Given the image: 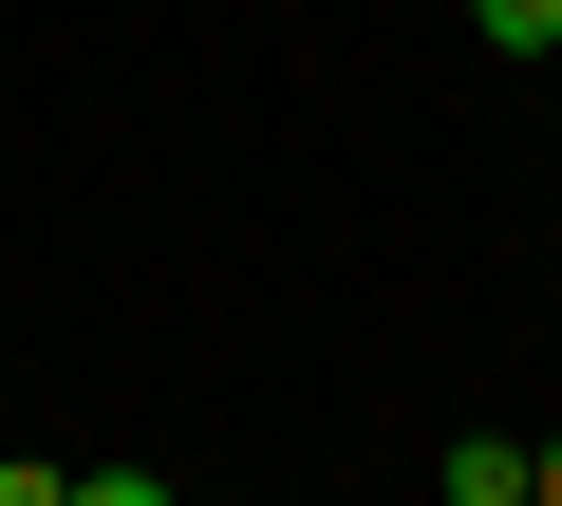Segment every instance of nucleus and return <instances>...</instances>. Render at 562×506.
Returning <instances> with one entry per match:
<instances>
[{"label": "nucleus", "instance_id": "nucleus-1", "mask_svg": "<svg viewBox=\"0 0 562 506\" xmlns=\"http://www.w3.org/2000/svg\"><path fill=\"white\" fill-rule=\"evenodd\" d=\"M431 487H450V506H525V450H506V431H450V469H431Z\"/></svg>", "mask_w": 562, "mask_h": 506}, {"label": "nucleus", "instance_id": "nucleus-2", "mask_svg": "<svg viewBox=\"0 0 562 506\" xmlns=\"http://www.w3.org/2000/svg\"><path fill=\"white\" fill-rule=\"evenodd\" d=\"M469 38L487 57H562V0H469Z\"/></svg>", "mask_w": 562, "mask_h": 506}, {"label": "nucleus", "instance_id": "nucleus-3", "mask_svg": "<svg viewBox=\"0 0 562 506\" xmlns=\"http://www.w3.org/2000/svg\"><path fill=\"white\" fill-rule=\"evenodd\" d=\"M0 506H76V469H0Z\"/></svg>", "mask_w": 562, "mask_h": 506}, {"label": "nucleus", "instance_id": "nucleus-4", "mask_svg": "<svg viewBox=\"0 0 562 506\" xmlns=\"http://www.w3.org/2000/svg\"><path fill=\"white\" fill-rule=\"evenodd\" d=\"M76 506H169V487H150V469H94V487H76Z\"/></svg>", "mask_w": 562, "mask_h": 506}, {"label": "nucleus", "instance_id": "nucleus-5", "mask_svg": "<svg viewBox=\"0 0 562 506\" xmlns=\"http://www.w3.org/2000/svg\"><path fill=\"white\" fill-rule=\"evenodd\" d=\"M525 506H562V450H525Z\"/></svg>", "mask_w": 562, "mask_h": 506}]
</instances>
